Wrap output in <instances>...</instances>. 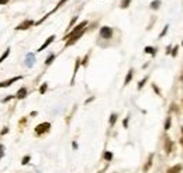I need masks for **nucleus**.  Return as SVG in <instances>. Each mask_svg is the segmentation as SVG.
Returning <instances> with one entry per match:
<instances>
[{
    "label": "nucleus",
    "mask_w": 183,
    "mask_h": 173,
    "mask_svg": "<svg viewBox=\"0 0 183 173\" xmlns=\"http://www.w3.org/2000/svg\"><path fill=\"white\" fill-rule=\"evenodd\" d=\"M182 134H183V127H182Z\"/></svg>",
    "instance_id": "nucleus-35"
},
{
    "label": "nucleus",
    "mask_w": 183,
    "mask_h": 173,
    "mask_svg": "<svg viewBox=\"0 0 183 173\" xmlns=\"http://www.w3.org/2000/svg\"><path fill=\"white\" fill-rule=\"evenodd\" d=\"M180 172H182V165H175V166L168 169L166 173H180Z\"/></svg>",
    "instance_id": "nucleus-9"
},
{
    "label": "nucleus",
    "mask_w": 183,
    "mask_h": 173,
    "mask_svg": "<svg viewBox=\"0 0 183 173\" xmlns=\"http://www.w3.org/2000/svg\"><path fill=\"white\" fill-rule=\"evenodd\" d=\"M168 27H169V25H166V27L164 28V31H162V33H160V35H159V37H164L165 34H166V31H168Z\"/></svg>",
    "instance_id": "nucleus-27"
},
{
    "label": "nucleus",
    "mask_w": 183,
    "mask_h": 173,
    "mask_svg": "<svg viewBox=\"0 0 183 173\" xmlns=\"http://www.w3.org/2000/svg\"><path fill=\"white\" fill-rule=\"evenodd\" d=\"M146 80H148V78H145V79H142L141 82H140V83H138V89H141L142 86H144V84H145V82Z\"/></svg>",
    "instance_id": "nucleus-24"
},
{
    "label": "nucleus",
    "mask_w": 183,
    "mask_h": 173,
    "mask_svg": "<svg viewBox=\"0 0 183 173\" xmlns=\"http://www.w3.org/2000/svg\"><path fill=\"white\" fill-rule=\"evenodd\" d=\"M178 49H179V47H175L173 48V51H172V56H176V54H178Z\"/></svg>",
    "instance_id": "nucleus-29"
},
{
    "label": "nucleus",
    "mask_w": 183,
    "mask_h": 173,
    "mask_svg": "<svg viewBox=\"0 0 183 173\" xmlns=\"http://www.w3.org/2000/svg\"><path fill=\"white\" fill-rule=\"evenodd\" d=\"M54 40H55V35H51V37H50V38H48V40H46V41H45V42H44V44H42L41 47L38 48V52H41V51H44V49H45V48H46V47H48V45H50V44H51V42H52V41H54Z\"/></svg>",
    "instance_id": "nucleus-7"
},
{
    "label": "nucleus",
    "mask_w": 183,
    "mask_h": 173,
    "mask_svg": "<svg viewBox=\"0 0 183 173\" xmlns=\"http://www.w3.org/2000/svg\"><path fill=\"white\" fill-rule=\"evenodd\" d=\"M182 145H183V139H182Z\"/></svg>",
    "instance_id": "nucleus-36"
},
{
    "label": "nucleus",
    "mask_w": 183,
    "mask_h": 173,
    "mask_svg": "<svg viewBox=\"0 0 183 173\" xmlns=\"http://www.w3.org/2000/svg\"><path fill=\"white\" fill-rule=\"evenodd\" d=\"M86 25H87V21H82V23H80V24H78L76 27L73 28V31H72V33H69L68 35H65V38H64V40H69V38H72L73 35H76V34H78V33H80L82 30H85V28H86Z\"/></svg>",
    "instance_id": "nucleus-1"
},
{
    "label": "nucleus",
    "mask_w": 183,
    "mask_h": 173,
    "mask_svg": "<svg viewBox=\"0 0 183 173\" xmlns=\"http://www.w3.org/2000/svg\"><path fill=\"white\" fill-rule=\"evenodd\" d=\"M130 3H131V0H121V9H127L128 6H130Z\"/></svg>",
    "instance_id": "nucleus-16"
},
{
    "label": "nucleus",
    "mask_w": 183,
    "mask_h": 173,
    "mask_svg": "<svg viewBox=\"0 0 183 173\" xmlns=\"http://www.w3.org/2000/svg\"><path fill=\"white\" fill-rule=\"evenodd\" d=\"M87 58H89V55H86V56H85V59H83V61H82V65H86V63H87Z\"/></svg>",
    "instance_id": "nucleus-31"
},
{
    "label": "nucleus",
    "mask_w": 183,
    "mask_h": 173,
    "mask_svg": "<svg viewBox=\"0 0 183 173\" xmlns=\"http://www.w3.org/2000/svg\"><path fill=\"white\" fill-rule=\"evenodd\" d=\"M51 128V124L50 122H42V124H38L35 127V134L37 135H42V134H45V132L50 131Z\"/></svg>",
    "instance_id": "nucleus-2"
},
{
    "label": "nucleus",
    "mask_w": 183,
    "mask_h": 173,
    "mask_svg": "<svg viewBox=\"0 0 183 173\" xmlns=\"http://www.w3.org/2000/svg\"><path fill=\"white\" fill-rule=\"evenodd\" d=\"M123 124H124V127L127 128V125H128V118H125V120H124V122H123Z\"/></svg>",
    "instance_id": "nucleus-33"
},
{
    "label": "nucleus",
    "mask_w": 183,
    "mask_h": 173,
    "mask_svg": "<svg viewBox=\"0 0 183 173\" xmlns=\"http://www.w3.org/2000/svg\"><path fill=\"white\" fill-rule=\"evenodd\" d=\"M26 65H27L28 68H31V66L34 65V55H32V54H28V55L26 56Z\"/></svg>",
    "instance_id": "nucleus-10"
},
{
    "label": "nucleus",
    "mask_w": 183,
    "mask_h": 173,
    "mask_svg": "<svg viewBox=\"0 0 183 173\" xmlns=\"http://www.w3.org/2000/svg\"><path fill=\"white\" fill-rule=\"evenodd\" d=\"M133 73H134V70H133V69L128 70L127 76H125V80H124V84H128L130 82H131V79H133Z\"/></svg>",
    "instance_id": "nucleus-11"
},
{
    "label": "nucleus",
    "mask_w": 183,
    "mask_h": 173,
    "mask_svg": "<svg viewBox=\"0 0 183 173\" xmlns=\"http://www.w3.org/2000/svg\"><path fill=\"white\" fill-rule=\"evenodd\" d=\"M21 79V76H14V78H11V79L9 80H4V82H0V89L2 87H9L11 83H14V82H17V80Z\"/></svg>",
    "instance_id": "nucleus-4"
},
{
    "label": "nucleus",
    "mask_w": 183,
    "mask_h": 173,
    "mask_svg": "<svg viewBox=\"0 0 183 173\" xmlns=\"http://www.w3.org/2000/svg\"><path fill=\"white\" fill-rule=\"evenodd\" d=\"M7 1H9V0H0V4H6Z\"/></svg>",
    "instance_id": "nucleus-34"
},
{
    "label": "nucleus",
    "mask_w": 183,
    "mask_h": 173,
    "mask_svg": "<svg viewBox=\"0 0 183 173\" xmlns=\"http://www.w3.org/2000/svg\"><path fill=\"white\" fill-rule=\"evenodd\" d=\"M11 98H13V96H9V97L3 98V100H2V101H3V103H7V101H10V100H11Z\"/></svg>",
    "instance_id": "nucleus-28"
},
{
    "label": "nucleus",
    "mask_w": 183,
    "mask_h": 173,
    "mask_svg": "<svg viewBox=\"0 0 183 173\" xmlns=\"http://www.w3.org/2000/svg\"><path fill=\"white\" fill-rule=\"evenodd\" d=\"M172 148H173V142L170 138H166L165 139V151H166V154H170L172 152Z\"/></svg>",
    "instance_id": "nucleus-6"
},
{
    "label": "nucleus",
    "mask_w": 183,
    "mask_h": 173,
    "mask_svg": "<svg viewBox=\"0 0 183 173\" xmlns=\"http://www.w3.org/2000/svg\"><path fill=\"white\" fill-rule=\"evenodd\" d=\"M170 122H172V120H170V117H168V120L165 122V130H169L170 128Z\"/></svg>",
    "instance_id": "nucleus-22"
},
{
    "label": "nucleus",
    "mask_w": 183,
    "mask_h": 173,
    "mask_svg": "<svg viewBox=\"0 0 183 173\" xmlns=\"http://www.w3.org/2000/svg\"><path fill=\"white\" fill-rule=\"evenodd\" d=\"M4 155V145H0V158Z\"/></svg>",
    "instance_id": "nucleus-25"
},
{
    "label": "nucleus",
    "mask_w": 183,
    "mask_h": 173,
    "mask_svg": "<svg viewBox=\"0 0 183 173\" xmlns=\"http://www.w3.org/2000/svg\"><path fill=\"white\" fill-rule=\"evenodd\" d=\"M182 80H183V76H182Z\"/></svg>",
    "instance_id": "nucleus-37"
},
{
    "label": "nucleus",
    "mask_w": 183,
    "mask_h": 173,
    "mask_svg": "<svg viewBox=\"0 0 183 173\" xmlns=\"http://www.w3.org/2000/svg\"><path fill=\"white\" fill-rule=\"evenodd\" d=\"M46 89H48V84H46V83H42V86L40 87V93L44 94L46 92Z\"/></svg>",
    "instance_id": "nucleus-19"
},
{
    "label": "nucleus",
    "mask_w": 183,
    "mask_h": 173,
    "mask_svg": "<svg viewBox=\"0 0 183 173\" xmlns=\"http://www.w3.org/2000/svg\"><path fill=\"white\" fill-rule=\"evenodd\" d=\"M7 132H9V128L6 127V128H3V130H2V132H0V135H4V134H7Z\"/></svg>",
    "instance_id": "nucleus-26"
},
{
    "label": "nucleus",
    "mask_w": 183,
    "mask_h": 173,
    "mask_svg": "<svg viewBox=\"0 0 183 173\" xmlns=\"http://www.w3.org/2000/svg\"><path fill=\"white\" fill-rule=\"evenodd\" d=\"M145 52H146V54H152V55H155V49H154L152 47H146L145 48Z\"/></svg>",
    "instance_id": "nucleus-21"
},
{
    "label": "nucleus",
    "mask_w": 183,
    "mask_h": 173,
    "mask_svg": "<svg viewBox=\"0 0 183 173\" xmlns=\"http://www.w3.org/2000/svg\"><path fill=\"white\" fill-rule=\"evenodd\" d=\"M152 158H154V156H152V155H149V159H148V163L145 165V166H144V170H148V169L151 168V165H152Z\"/></svg>",
    "instance_id": "nucleus-15"
},
{
    "label": "nucleus",
    "mask_w": 183,
    "mask_h": 173,
    "mask_svg": "<svg viewBox=\"0 0 183 173\" xmlns=\"http://www.w3.org/2000/svg\"><path fill=\"white\" fill-rule=\"evenodd\" d=\"M116 121H117V114H111L110 116V125H114Z\"/></svg>",
    "instance_id": "nucleus-17"
},
{
    "label": "nucleus",
    "mask_w": 183,
    "mask_h": 173,
    "mask_svg": "<svg viewBox=\"0 0 183 173\" xmlns=\"http://www.w3.org/2000/svg\"><path fill=\"white\" fill-rule=\"evenodd\" d=\"M26 96H27V89H26V87H21V89L17 92V94H16V98L21 100V98H26Z\"/></svg>",
    "instance_id": "nucleus-8"
},
{
    "label": "nucleus",
    "mask_w": 183,
    "mask_h": 173,
    "mask_svg": "<svg viewBox=\"0 0 183 173\" xmlns=\"http://www.w3.org/2000/svg\"><path fill=\"white\" fill-rule=\"evenodd\" d=\"M104 159L106 160H111L113 159V154H111V152H104Z\"/></svg>",
    "instance_id": "nucleus-20"
},
{
    "label": "nucleus",
    "mask_w": 183,
    "mask_h": 173,
    "mask_svg": "<svg viewBox=\"0 0 183 173\" xmlns=\"http://www.w3.org/2000/svg\"><path fill=\"white\" fill-rule=\"evenodd\" d=\"M76 20H78V17H73V20H72V21H70V24H69V27H68V28H70V27H72L73 24H75V21H76Z\"/></svg>",
    "instance_id": "nucleus-30"
},
{
    "label": "nucleus",
    "mask_w": 183,
    "mask_h": 173,
    "mask_svg": "<svg viewBox=\"0 0 183 173\" xmlns=\"http://www.w3.org/2000/svg\"><path fill=\"white\" fill-rule=\"evenodd\" d=\"M159 6H160V1L159 0H154V1H152L151 3V9H159Z\"/></svg>",
    "instance_id": "nucleus-14"
},
{
    "label": "nucleus",
    "mask_w": 183,
    "mask_h": 173,
    "mask_svg": "<svg viewBox=\"0 0 183 173\" xmlns=\"http://www.w3.org/2000/svg\"><path fill=\"white\" fill-rule=\"evenodd\" d=\"M79 66H80V59H76V65H75V72H73V78H72V80H70V84H73V82H75V75H76V72H78V69H79Z\"/></svg>",
    "instance_id": "nucleus-12"
},
{
    "label": "nucleus",
    "mask_w": 183,
    "mask_h": 173,
    "mask_svg": "<svg viewBox=\"0 0 183 173\" xmlns=\"http://www.w3.org/2000/svg\"><path fill=\"white\" fill-rule=\"evenodd\" d=\"M152 87H154V90H155V92H156V93H158V94H159V89H158V87H156V86H155V84H152Z\"/></svg>",
    "instance_id": "nucleus-32"
},
{
    "label": "nucleus",
    "mask_w": 183,
    "mask_h": 173,
    "mask_svg": "<svg viewBox=\"0 0 183 173\" xmlns=\"http://www.w3.org/2000/svg\"><path fill=\"white\" fill-rule=\"evenodd\" d=\"M31 25H34V21H32V20H26V21H23L18 27H16V30H27V28H30Z\"/></svg>",
    "instance_id": "nucleus-5"
},
{
    "label": "nucleus",
    "mask_w": 183,
    "mask_h": 173,
    "mask_svg": "<svg viewBox=\"0 0 183 173\" xmlns=\"http://www.w3.org/2000/svg\"><path fill=\"white\" fill-rule=\"evenodd\" d=\"M100 35H101V38H104V40H110V38L113 37V30L110 27H101Z\"/></svg>",
    "instance_id": "nucleus-3"
},
{
    "label": "nucleus",
    "mask_w": 183,
    "mask_h": 173,
    "mask_svg": "<svg viewBox=\"0 0 183 173\" xmlns=\"http://www.w3.org/2000/svg\"><path fill=\"white\" fill-rule=\"evenodd\" d=\"M30 160H31V158H30V156H24L23 160H21V165H27Z\"/></svg>",
    "instance_id": "nucleus-23"
},
{
    "label": "nucleus",
    "mask_w": 183,
    "mask_h": 173,
    "mask_svg": "<svg viewBox=\"0 0 183 173\" xmlns=\"http://www.w3.org/2000/svg\"><path fill=\"white\" fill-rule=\"evenodd\" d=\"M9 54H10V49L7 48V49H6V51L3 52V54H2V56H0V63H2L3 61H4V59L7 58V56H9Z\"/></svg>",
    "instance_id": "nucleus-13"
},
{
    "label": "nucleus",
    "mask_w": 183,
    "mask_h": 173,
    "mask_svg": "<svg viewBox=\"0 0 183 173\" xmlns=\"http://www.w3.org/2000/svg\"><path fill=\"white\" fill-rule=\"evenodd\" d=\"M55 59V55L54 54H51L50 56H48V58H46V61H45V65H51V63H52V61H54Z\"/></svg>",
    "instance_id": "nucleus-18"
}]
</instances>
